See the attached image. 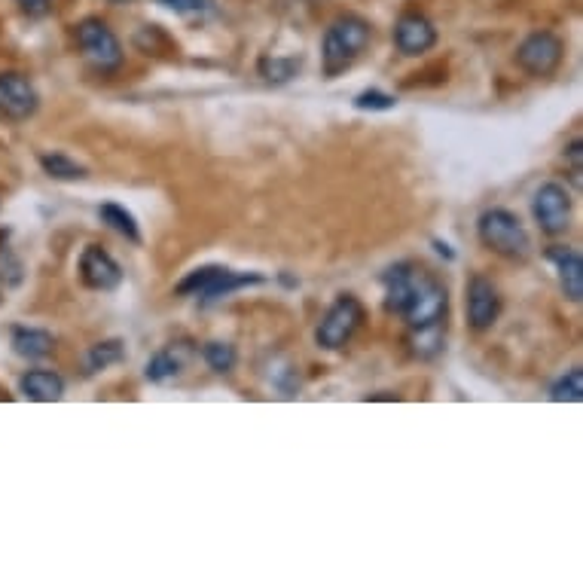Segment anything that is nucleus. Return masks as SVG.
I'll list each match as a JSON object with an SVG mask.
<instances>
[{
    "instance_id": "nucleus-1",
    "label": "nucleus",
    "mask_w": 583,
    "mask_h": 583,
    "mask_svg": "<svg viewBox=\"0 0 583 583\" xmlns=\"http://www.w3.org/2000/svg\"><path fill=\"white\" fill-rule=\"evenodd\" d=\"M370 40H373V25L364 16L345 13V16L333 19L330 28L324 31V40H321L324 77L345 74L367 52Z\"/></svg>"
},
{
    "instance_id": "nucleus-2",
    "label": "nucleus",
    "mask_w": 583,
    "mask_h": 583,
    "mask_svg": "<svg viewBox=\"0 0 583 583\" xmlns=\"http://www.w3.org/2000/svg\"><path fill=\"white\" fill-rule=\"evenodd\" d=\"M477 239L492 254L510 260V263H526L532 254V236L519 214L507 208H489L477 220Z\"/></svg>"
},
{
    "instance_id": "nucleus-3",
    "label": "nucleus",
    "mask_w": 583,
    "mask_h": 583,
    "mask_svg": "<svg viewBox=\"0 0 583 583\" xmlns=\"http://www.w3.org/2000/svg\"><path fill=\"white\" fill-rule=\"evenodd\" d=\"M263 281H266V275H260V272H236V269H226V266H199L174 284V294L193 297L199 303H217L229 294H236V290H242V287L263 284Z\"/></svg>"
},
{
    "instance_id": "nucleus-4",
    "label": "nucleus",
    "mask_w": 583,
    "mask_h": 583,
    "mask_svg": "<svg viewBox=\"0 0 583 583\" xmlns=\"http://www.w3.org/2000/svg\"><path fill=\"white\" fill-rule=\"evenodd\" d=\"M367 318V309L358 297L342 294L330 303V309L324 312L318 330H315V342L324 348V352H339L348 342L355 339V333L361 330Z\"/></svg>"
},
{
    "instance_id": "nucleus-5",
    "label": "nucleus",
    "mask_w": 583,
    "mask_h": 583,
    "mask_svg": "<svg viewBox=\"0 0 583 583\" xmlns=\"http://www.w3.org/2000/svg\"><path fill=\"white\" fill-rule=\"evenodd\" d=\"M74 37H77V46L83 52L86 62L101 71V74H113L116 68L123 65V43L110 31L107 22L101 19H83L77 28H74Z\"/></svg>"
},
{
    "instance_id": "nucleus-6",
    "label": "nucleus",
    "mask_w": 583,
    "mask_h": 583,
    "mask_svg": "<svg viewBox=\"0 0 583 583\" xmlns=\"http://www.w3.org/2000/svg\"><path fill=\"white\" fill-rule=\"evenodd\" d=\"M565 58V40L553 31H532L516 46V68L535 80H547Z\"/></svg>"
},
{
    "instance_id": "nucleus-7",
    "label": "nucleus",
    "mask_w": 583,
    "mask_h": 583,
    "mask_svg": "<svg viewBox=\"0 0 583 583\" xmlns=\"http://www.w3.org/2000/svg\"><path fill=\"white\" fill-rule=\"evenodd\" d=\"M446 315H449V290H446V284L434 272L422 269V275H419V281L413 287V297H410V303H406L400 318L406 321V327H425V324L440 321Z\"/></svg>"
},
{
    "instance_id": "nucleus-8",
    "label": "nucleus",
    "mask_w": 583,
    "mask_h": 583,
    "mask_svg": "<svg viewBox=\"0 0 583 583\" xmlns=\"http://www.w3.org/2000/svg\"><path fill=\"white\" fill-rule=\"evenodd\" d=\"M532 217L547 236H562L571 226V193L556 181L541 184L532 196Z\"/></svg>"
},
{
    "instance_id": "nucleus-9",
    "label": "nucleus",
    "mask_w": 583,
    "mask_h": 583,
    "mask_svg": "<svg viewBox=\"0 0 583 583\" xmlns=\"http://www.w3.org/2000/svg\"><path fill=\"white\" fill-rule=\"evenodd\" d=\"M464 306H468V324L474 333H486L495 327V321L501 318V294L492 278L486 275H474L468 281V297H464Z\"/></svg>"
},
{
    "instance_id": "nucleus-10",
    "label": "nucleus",
    "mask_w": 583,
    "mask_h": 583,
    "mask_svg": "<svg viewBox=\"0 0 583 583\" xmlns=\"http://www.w3.org/2000/svg\"><path fill=\"white\" fill-rule=\"evenodd\" d=\"M40 107V95L34 89V83L25 74L7 71L0 74V116L4 120H31Z\"/></svg>"
},
{
    "instance_id": "nucleus-11",
    "label": "nucleus",
    "mask_w": 583,
    "mask_h": 583,
    "mask_svg": "<svg viewBox=\"0 0 583 583\" xmlns=\"http://www.w3.org/2000/svg\"><path fill=\"white\" fill-rule=\"evenodd\" d=\"M80 281L89 287V290H98V294H110L123 284V266L113 260V254H107L101 245H86L83 254H80Z\"/></svg>"
},
{
    "instance_id": "nucleus-12",
    "label": "nucleus",
    "mask_w": 583,
    "mask_h": 583,
    "mask_svg": "<svg viewBox=\"0 0 583 583\" xmlns=\"http://www.w3.org/2000/svg\"><path fill=\"white\" fill-rule=\"evenodd\" d=\"M394 46L406 58H419L437 46V28L422 13H403L394 22Z\"/></svg>"
},
{
    "instance_id": "nucleus-13",
    "label": "nucleus",
    "mask_w": 583,
    "mask_h": 583,
    "mask_svg": "<svg viewBox=\"0 0 583 583\" xmlns=\"http://www.w3.org/2000/svg\"><path fill=\"white\" fill-rule=\"evenodd\" d=\"M425 266L419 263H410V260H403V263H394L382 272V287H385V312L391 315H403L406 303H410L413 297V287L419 281Z\"/></svg>"
},
{
    "instance_id": "nucleus-14",
    "label": "nucleus",
    "mask_w": 583,
    "mask_h": 583,
    "mask_svg": "<svg viewBox=\"0 0 583 583\" xmlns=\"http://www.w3.org/2000/svg\"><path fill=\"white\" fill-rule=\"evenodd\" d=\"M544 257L556 266V278H559V287H562V297L577 306L583 300V257L574 248H568V245H550L544 251Z\"/></svg>"
},
{
    "instance_id": "nucleus-15",
    "label": "nucleus",
    "mask_w": 583,
    "mask_h": 583,
    "mask_svg": "<svg viewBox=\"0 0 583 583\" xmlns=\"http://www.w3.org/2000/svg\"><path fill=\"white\" fill-rule=\"evenodd\" d=\"M19 391L34 403H55L65 397V379L52 370H28L19 379Z\"/></svg>"
},
{
    "instance_id": "nucleus-16",
    "label": "nucleus",
    "mask_w": 583,
    "mask_h": 583,
    "mask_svg": "<svg viewBox=\"0 0 583 583\" xmlns=\"http://www.w3.org/2000/svg\"><path fill=\"white\" fill-rule=\"evenodd\" d=\"M406 345H410L413 358L434 361L446 345V318L431 321L425 327H410V339H406Z\"/></svg>"
},
{
    "instance_id": "nucleus-17",
    "label": "nucleus",
    "mask_w": 583,
    "mask_h": 583,
    "mask_svg": "<svg viewBox=\"0 0 583 583\" xmlns=\"http://www.w3.org/2000/svg\"><path fill=\"white\" fill-rule=\"evenodd\" d=\"M13 352L25 361H43L55 352V336L40 327H16L13 330Z\"/></svg>"
},
{
    "instance_id": "nucleus-18",
    "label": "nucleus",
    "mask_w": 583,
    "mask_h": 583,
    "mask_svg": "<svg viewBox=\"0 0 583 583\" xmlns=\"http://www.w3.org/2000/svg\"><path fill=\"white\" fill-rule=\"evenodd\" d=\"M184 370V358H181V348H159V352L147 361L144 376L153 385H168L181 376Z\"/></svg>"
},
{
    "instance_id": "nucleus-19",
    "label": "nucleus",
    "mask_w": 583,
    "mask_h": 583,
    "mask_svg": "<svg viewBox=\"0 0 583 583\" xmlns=\"http://www.w3.org/2000/svg\"><path fill=\"white\" fill-rule=\"evenodd\" d=\"M120 361H126V342L123 339H101L86 352L83 370H86V376H95V373L120 364Z\"/></svg>"
},
{
    "instance_id": "nucleus-20",
    "label": "nucleus",
    "mask_w": 583,
    "mask_h": 583,
    "mask_svg": "<svg viewBox=\"0 0 583 583\" xmlns=\"http://www.w3.org/2000/svg\"><path fill=\"white\" fill-rule=\"evenodd\" d=\"M98 217H101V223H107V226L116 232V236H123V239L132 242V245H141V226H138L135 214L126 211L123 205L104 202V205L98 208Z\"/></svg>"
},
{
    "instance_id": "nucleus-21",
    "label": "nucleus",
    "mask_w": 583,
    "mask_h": 583,
    "mask_svg": "<svg viewBox=\"0 0 583 583\" xmlns=\"http://www.w3.org/2000/svg\"><path fill=\"white\" fill-rule=\"evenodd\" d=\"M37 162H40L46 178H52V181H83L89 174L86 165H80L68 153H40Z\"/></svg>"
},
{
    "instance_id": "nucleus-22",
    "label": "nucleus",
    "mask_w": 583,
    "mask_h": 583,
    "mask_svg": "<svg viewBox=\"0 0 583 583\" xmlns=\"http://www.w3.org/2000/svg\"><path fill=\"white\" fill-rule=\"evenodd\" d=\"M303 68V58H294V55H263L257 62V74L266 80V83H287L294 80Z\"/></svg>"
},
{
    "instance_id": "nucleus-23",
    "label": "nucleus",
    "mask_w": 583,
    "mask_h": 583,
    "mask_svg": "<svg viewBox=\"0 0 583 583\" xmlns=\"http://www.w3.org/2000/svg\"><path fill=\"white\" fill-rule=\"evenodd\" d=\"M202 361L208 364V370H211V373L226 376V373L236 370V364H239V352H236V345H232V342L211 339V342H205V345H202Z\"/></svg>"
},
{
    "instance_id": "nucleus-24",
    "label": "nucleus",
    "mask_w": 583,
    "mask_h": 583,
    "mask_svg": "<svg viewBox=\"0 0 583 583\" xmlns=\"http://www.w3.org/2000/svg\"><path fill=\"white\" fill-rule=\"evenodd\" d=\"M550 400H556V403H580V400H583V370H580V367L568 370V373L550 388Z\"/></svg>"
},
{
    "instance_id": "nucleus-25",
    "label": "nucleus",
    "mask_w": 583,
    "mask_h": 583,
    "mask_svg": "<svg viewBox=\"0 0 583 583\" xmlns=\"http://www.w3.org/2000/svg\"><path fill=\"white\" fill-rule=\"evenodd\" d=\"M355 107L358 110H370V113L391 110V107H397V98L391 92H382V89H364L361 95H355Z\"/></svg>"
},
{
    "instance_id": "nucleus-26",
    "label": "nucleus",
    "mask_w": 583,
    "mask_h": 583,
    "mask_svg": "<svg viewBox=\"0 0 583 583\" xmlns=\"http://www.w3.org/2000/svg\"><path fill=\"white\" fill-rule=\"evenodd\" d=\"M565 162H568V168H571V178H574V184H580V174H583V141L580 138H574L568 147H565Z\"/></svg>"
},
{
    "instance_id": "nucleus-27",
    "label": "nucleus",
    "mask_w": 583,
    "mask_h": 583,
    "mask_svg": "<svg viewBox=\"0 0 583 583\" xmlns=\"http://www.w3.org/2000/svg\"><path fill=\"white\" fill-rule=\"evenodd\" d=\"M156 4L171 13H199L208 7V0H156Z\"/></svg>"
},
{
    "instance_id": "nucleus-28",
    "label": "nucleus",
    "mask_w": 583,
    "mask_h": 583,
    "mask_svg": "<svg viewBox=\"0 0 583 583\" xmlns=\"http://www.w3.org/2000/svg\"><path fill=\"white\" fill-rule=\"evenodd\" d=\"M19 4V10L25 13V16H31V19H43V16H49V10H52V0H16Z\"/></svg>"
},
{
    "instance_id": "nucleus-29",
    "label": "nucleus",
    "mask_w": 583,
    "mask_h": 583,
    "mask_svg": "<svg viewBox=\"0 0 583 583\" xmlns=\"http://www.w3.org/2000/svg\"><path fill=\"white\" fill-rule=\"evenodd\" d=\"M370 400H397V394H370Z\"/></svg>"
},
{
    "instance_id": "nucleus-30",
    "label": "nucleus",
    "mask_w": 583,
    "mask_h": 583,
    "mask_svg": "<svg viewBox=\"0 0 583 583\" xmlns=\"http://www.w3.org/2000/svg\"><path fill=\"white\" fill-rule=\"evenodd\" d=\"M110 4H129V0H110Z\"/></svg>"
}]
</instances>
